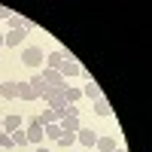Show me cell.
Here are the masks:
<instances>
[{"mask_svg":"<svg viewBox=\"0 0 152 152\" xmlns=\"http://www.w3.org/2000/svg\"><path fill=\"white\" fill-rule=\"evenodd\" d=\"M21 122H24V119L18 116V113H12V116H6V119H0V128H3L6 134H12V131H18V128H21Z\"/></svg>","mask_w":152,"mask_h":152,"instance_id":"cell-7","label":"cell"},{"mask_svg":"<svg viewBox=\"0 0 152 152\" xmlns=\"http://www.w3.org/2000/svg\"><path fill=\"white\" fill-rule=\"evenodd\" d=\"M58 125H61V131H64V134H76V131L82 128V122H79V116H64V119H61Z\"/></svg>","mask_w":152,"mask_h":152,"instance_id":"cell-8","label":"cell"},{"mask_svg":"<svg viewBox=\"0 0 152 152\" xmlns=\"http://www.w3.org/2000/svg\"><path fill=\"white\" fill-rule=\"evenodd\" d=\"M40 76H43V82H46L49 88H67V85H70L64 76L58 73V70H49V67H43V73H40Z\"/></svg>","mask_w":152,"mask_h":152,"instance_id":"cell-4","label":"cell"},{"mask_svg":"<svg viewBox=\"0 0 152 152\" xmlns=\"http://www.w3.org/2000/svg\"><path fill=\"white\" fill-rule=\"evenodd\" d=\"M73 143H76V134H64V137L58 140V146H64V149H70Z\"/></svg>","mask_w":152,"mask_h":152,"instance_id":"cell-22","label":"cell"},{"mask_svg":"<svg viewBox=\"0 0 152 152\" xmlns=\"http://www.w3.org/2000/svg\"><path fill=\"white\" fill-rule=\"evenodd\" d=\"M9 137H12V146H28V131L18 128V131H12Z\"/></svg>","mask_w":152,"mask_h":152,"instance_id":"cell-18","label":"cell"},{"mask_svg":"<svg viewBox=\"0 0 152 152\" xmlns=\"http://www.w3.org/2000/svg\"><path fill=\"white\" fill-rule=\"evenodd\" d=\"M18 97H21V100H37V94H34L31 82H18Z\"/></svg>","mask_w":152,"mask_h":152,"instance_id":"cell-16","label":"cell"},{"mask_svg":"<svg viewBox=\"0 0 152 152\" xmlns=\"http://www.w3.org/2000/svg\"><path fill=\"white\" fill-rule=\"evenodd\" d=\"M0 49H3V34H0Z\"/></svg>","mask_w":152,"mask_h":152,"instance_id":"cell-26","label":"cell"},{"mask_svg":"<svg viewBox=\"0 0 152 152\" xmlns=\"http://www.w3.org/2000/svg\"><path fill=\"white\" fill-rule=\"evenodd\" d=\"M64 97H67V104H76V100L82 97V91H79V88H73V85H67V91H64Z\"/></svg>","mask_w":152,"mask_h":152,"instance_id":"cell-21","label":"cell"},{"mask_svg":"<svg viewBox=\"0 0 152 152\" xmlns=\"http://www.w3.org/2000/svg\"><path fill=\"white\" fill-rule=\"evenodd\" d=\"M76 140H79L82 146H94L97 143V134L91 128H79V131H76Z\"/></svg>","mask_w":152,"mask_h":152,"instance_id":"cell-10","label":"cell"},{"mask_svg":"<svg viewBox=\"0 0 152 152\" xmlns=\"http://www.w3.org/2000/svg\"><path fill=\"white\" fill-rule=\"evenodd\" d=\"M0 149H12V137L6 131H0Z\"/></svg>","mask_w":152,"mask_h":152,"instance_id":"cell-23","label":"cell"},{"mask_svg":"<svg viewBox=\"0 0 152 152\" xmlns=\"http://www.w3.org/2000/svg\"><path fill=\"white\" fill-rule=\"evenodd\" d=\"M79 91H82V94H85V97H88V100H91V104H94V100L100 97V85H97V82L91 79V82H85V85L79 88Z\"/></svg>","mask_w":152,"mask_h":152,"instance_id":"cell-13","label":"cell"},{"mask_svg":"<svg viewBox=\"0 0 152 152\" xmlns=\"http://www.w3.org/2000/svg\"><path fill=\"white\" fill-rule=\"evenodd\" d=\"M94 113H97V116H110V113H113V107L107 104L104 97H97V100H94Z\"/></svg>","mask_w":152,"mask_h":152,"instance_id":"cell-19","label":"cell"},{"mask_svg":"<svg viewBox=\"0 0 152 152\" xmlns=\"http://www.w3.org/2000/svg\"><path fill=\"white\" fill-rule=\"evenodd\" d=\"M37 119H40V125H52V122H58V113L55 110H43Z\"/></svg>","mask_w":152,"mask_h":152,"instance_id":"cell-20","label":"cell"},{"mask_svg":"<svg viewBox=\"0 0 152 152\" xmlns=\"http://www.w3.org/2000/svg\"><path fill=\"white\" fill-rule=\"evenodd\" d=\"M24 37H28V31H9V34H3V46L15 49V46L24 43Z\"/></svg>","mask_w":152,"mask_h":152,"instance_id":"cell-9","label":"cell"},{"mask_svg":"<svg viewBox=\"0 0 152 152\" xmlns=\"http://www.w3.org/2000/svg\"><path fill=\"white\" fill-rule=\"evenodd\" d=\"M67 152H73V149H67Z\"/></svg>","mask_w":152,"mask_h":152,"instance_id":"cell-28","label":"cell"},{"mask_svg":"<svg viewBox=\"0 0 152 152\" xmlns=\"http://www.w3.org/2000/svg\"><path fill=\"white\" fill-rule=\"evenodd\" d=\"M9 15H12V9L9 6H0V18H9Z\"/></svg>","mask_w":152,"mask_h":152,"instance_id":"cell-24","label":"cell"},{"mask_svg":"<svg viewBox=\"0 0 152 152\" xmlns=\"http://www.w3.org/2000/svg\"><path fill=\"white\" fill-rule=\"evenodd\" d=\"M28 82H31V88H34V94H37V97H46V91H49V85L43 82V76H40V73H37V76H31Z\"/></svg>","mask_w":152,"mask_h":152,"instance_id":"cell-11","label":"cell"},{"mask_svg":"<svg viewBox=\"0 0 152 152\" xmlns=\"http://www.w3.org/2000/svg\"><path fill=\"white\" fill-rule=\"evenodd\" d=\"M113 152H125V149H113Z\"/></svg>","mask_w":152,"mask_h":152,"instance_id":"cell-27","label":"cell"},{"mask_svg":"<svg viewBox=\"0 0 152 152\" xmlns=\"http://www.w3.org/2000/svg\"><path fill=\"white\" fill-rule=\"evenodd\" d=\"M58 73H61V76H64V79H70V76H79V73H82V67H79V64H76V58H67V61H64V64H61V67H58Z\"/></svg>","mask_w":152,"mask_h":152,"instance_id":"cell-6","label":"cell"},{"mask_svg":"<svg viewBox=\"0 0 152 152\" xmlns=\"http://www.w3.org/2000/svg\"><path fill=\"white\" fill-rule=\"evenodd\" d=\"M43 125H40V119H28V143H34V146H43Z\"/></svg>","mask_w":152,"mask_h":152,"instance_id":"cell-3","label":"cell"},{"mask_svg":"<svg viewBox=\"0 0 152 152\" xmlns=\"http://www.w3.org/2000/svg\"><path fill=\"white\" fill-rule=\"evenodd\" d=\"M67 58H73V55H70V52H64V49H58V52H52V55H46V67H49V70H58V67L64 64Z\"/></svg>","mask_w":152,"mask_h":152,"instance_id":"cell-5","label":"cell"},{"mask_svg":"<svg viewBox=\"0 0 152 152\" xmlns=\"http://www.w3.org/2000/svg\"><path fill=\"white\" fill-rule=\"evenodd\" d=\"M100 152H113L116 149V140H113V137H97V143H94Z\"/></svg>","mask_w":152,"mask_h":152,"instance_id":"cell-17","label":"cell"},{"mask_svg":"<svg viewBox=\"0 0 152 152\" xmlns=\"http://www.w3.org/2000/svg\"><path fill=\"white\" fill-rule=\"evenodd\" d=\"M64 91H67V88H49V91H46V107L49 110H61V107H64L67 104V97H64Z\"/></svg>","mask_w":152,"mask_h":152,"instance_id":"cell-2","label":"cell"},{"mask_svg":"<svg viewBox=\"0 0 152 152\" xmlns=\"http://www.w3.org/2000/svg\"><path fill=\"white\" fill-rule=\"evenodd\" d=\"M21 61H24V67L40 70L43 61H46V55H43V49H37V46H24V49H21Z\"/></svg>","mask_w":152,"mask_h":152,"instance_id":"cell-1","label":"cell"},{"mask_svg":"<svg viewBox=\"0 0 152 152\" xmlns=\"http://www.w3.org/2000/svg\"><path fill=\"white\" fill-rule=\"evenodd\" d=\"M0 131H3V128H0Z\"/></svg>","mask_w":152,"mask_h":152,"instance_id":"cell-29","label":"cell"},{"mask_svg":"<svg viewBox=\"0 0 152 152\" xmlns=\"http://www.w3.org/2000/svg\"><path fill=\"white\" fill-rule=\"evenodd\" d=\"M0 97H6V100L18 97V82H0Z\"/></svg>","mask_w":152,"mask_h":152,"instance_id":"cell-14","label":"cell"},{"mask_svg":"<svg viewBox=\"0 0 152 152\" xmlns=\"http://www.w3.org/2000/svg\"><path fill=\"white\" fill-rule=\"evenodd\" d=\"M34 152H52V149H49V146H37Z\"/></svg>","mask_w":152,"mask_h":152,"instance_id":"cell-25","label":"cell"},{"mask_svg":"<svg viewBox=\"0 0 152 152\" xmlns=\"http://www.w3.org/2000/svg\"><path fill=\"white\" fill-rule=\"evenodd\" d=\"M6 21H9V28H12V31H28V28H31V24L24 21L21 15H15V12H12V15H9Z\"/></svg>","mask_w":152,"mask_h":152,"instance_id":"cell-15","label":"cell"},{"mask_svg":"<svg viewBox=\"0 0 152 152\" xmlns=\"http://www.w3.org/2000/svg\"><path fill=\"white\" fill-rule=\"evenodd\" d=\"M43 134H46L52 143H58L61 137H64V131H61V125H58V122H52V125H43Z\"/></svg>","mask_w":152,"mask_h":152,"instance_id":"cell-12","label":"cell"}]
</instances>
